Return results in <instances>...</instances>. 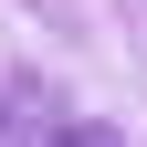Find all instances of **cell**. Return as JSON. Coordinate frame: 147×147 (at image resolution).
<instances>
[{
  "mask_svg": "<svg viewBox=\"0 0 147 147\" xmlns=\"http://www.w3.org/2000/svg\"><path fill=\"white\" fill-rule=\"evenodd\" d=\"M42 147H116V126H53Z\"/></svg>",
  "mask_w": 147,
  "mask_h": 147,
  "instance_id": "obj_2",
  "label": "cell"
},
{
  "mask_svg": "<svg viewBox=\"0 0 147 147\" xmlns=\"http://www.w3.org/2000/svg\"><path fill=\"white\" fill-rule=\"evenodd\" d=\"M0 147H32L21 137V84H0Z\"/></svg>",
  "mask_w": 147,
  "mask_h": 147,
  "instance_id": "obj_1",
  "label": "cell"
}]
</instances>
